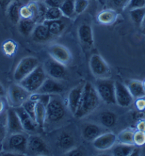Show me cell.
<instances>
[{
    "mask_svg": "<svg viewBox=\"0 0 145 156\" xmlns=\"http://www.w3.org/2000/svg\"><path fill=\"white\" fill-rule=\"evenodd\" d=\"M6 130L9 134L25 132L20 119L14 108H10L6 113Z\"/></svg>",
    "mask_w": 145,
    "mask_h": 156,
    "instance_id": "9a60e30c",
    "label": "cell"
},
{
    "mask_svg": "<svg viewBox=\"0 0 145 156\" xmlns=\"http://www.w3.org/2000/svg\"><path fill=\"white\" fill-rule=\"evenodd\" d=\"M17 114L20 119L22 124L23 129L25 132H34L35 131L38 126L35 121L29 115V114L25 111L23 107L15 108Z\"/></svg>",
    "mask_w": 145,
    "mask_h": 156,
    "instance_id": "ac0fdd59",
    "label": "cell"
},
{
    "mask_svg": "<svg viewBox=\"0 0 145 156\" xmlns=\"http://www.w3.org/2000/svg\"><path fill=\"white\" fill-rule=\"evenodd\" d=\"M135 106L140 111H143L145 109V96L141 98L137 99L135 101Z\"/></svg>",
    "mask_w": 145,
    "mask_h": 156,
    "instance_id": "b9f144b4",
    "label": "cell"
},
{
    "mask_svg": "<svg viewBox=\"0 0 145 156\" xmlns=\"http://www.w3.org/2000/svg\"><path fill=\"white\" fill-rule=\"evenodd\" d=\"M36 23L31 19H21L18 23V29L24 36H31L33 33Z\"/></svg>",
    "mask_w": 145,
    "mask_h": 156,
    "instance_id": "d4e9b609",
    "label": "cell"
},
{
    "mask_svg": "<svg viewBox=\"0 0 145 156\" xmlns=\"http://www.w3.org/2000/svg\"><path fill=\"white\" fill-rule=\"evenodd\" d=\"M4 109V101L2 99V97H0V114L2 113Z\"/></svg>",
    "mask_w": 145,
    "mask_h": 156,
    "instance_id": "681fc988",
    "label": "cell"
},
{
    "mask_svg": "<svg viewBox=\"0 0 145 156\" xmlns=\"http://www.w3.org/2000/svg\"><path fill=\"white\" fill-rule=\"evenodd\" d=\"M90 70L96 79H110L112 70L103 57L98 54H93L89 60Z\"/></svg>",
    "mask_w": 145,
    "mask_h": 156,
    "instance_id": "52a82bcc",
    "label": "cell"
},
{
    "mask_svg": "<svg viewBox=\"0 0 145 156\" xmlns=\"http://www.w3.org/2000/svg\"><path fill=\"white\" fill-rule=\"evenodd\" d=\"M66 154L68 155H82L83 154V153L81 150H79V149L73 148L68 150Z\"/></svg>",
    "mask_w": 145,
    "mask_h": 156,
    "instance_id": "f6af8a7d",
    "label": "cell"
},
{
    "mask_svg": "<svg viewBox=\"0 0 145 156\" xmlns=\"http://www.w3.org/2000/svg\"><path fill=\"white\" fill-rule=\"evenodd\" d=\"M45 23L48 27L50 34L52 36H58L60 35L66 29V23L64 21L60 19L52 21H44Z\"/></svg>",
    "mask_w": 145,
    "mask_h": 156,
    "instance_id": "cb8c5ba5",
    "label": "cell"
},
{
    "mask_svg": "<svg viewBox=\"0 0 145 156\" xmlns=\"http://www.w3.org/2000/svg\"><path fill=\"white\" fill-rule=\"evenodd\" d=\"M14 1V0H0V8L2 9L6 10L9 6Z\"/></svg>",
    "mask_w": 145,
    "mask_h": 156,
    "instance_id": "ee69618b",
    "label": "cell"
},
{
    "mask_svg": "<svg viewBox=\"0 0 145 156\" xmlns=\"http://www.w3.org/2000/svg\"><path fill=\"white\" fill-rule=\"evenodd\" d=\"M58 145L60 148L70 150L74 146V140L70 134L63 133L58 138Z\"/></svg>",
    "mask_w": 145,
    "mask_h": 156,
    "instance_id": "f546056e",
    "label": "cell"
},
{
    "mask_svg": "<svg viewBox=\"0 0 145 156\" xmlns=\"http://www.w3.org/2000/svg\"><path fill=\"white\" fill-rule=\"evenodd\" d=\"M36 101L29 99L24 103L22 107L25 111L29 114V115L35 121V109H36Z\"/></svg>",
    "mask_w": 145,
    "mask_h": 156,
    "instance_id": "e575fe53",
    "label": "cell"
},
{
    "mask_svg": "<svg viewBox=\"0 0 145 156\" xmlns=\"http://www.w3.org/2000/svg\"><path fill=\"white\" fill-rule=\"evenodd\" d=\"M60 9L64 16L67 18H72L75 14V0H65Z\"/></svg>",
    "mask_w": 145,
    "mask_h": 156,
    "instance_id": "4dcf8cb0",
    "label": "cell"
},
{
    "mask_svg": "<svg viewBox=\"0 0 145 156\" xmlns=\"http://www.w3.org/2000/svg\"><path fill=\"white\" fill-rule=\"evenodd\" d=\"M43 68L47 77L60 80L63 79L66 75V66L50 58L44 62Z\"/></svg>",
    "mask_w": 145,
    "mask_h": 156,
    "instance_id": "9c48e42d",
    "label": "cell"
},
{
    "mask_svg": "<svg viewBox=\"0 0 145 156\" xmlns=\"http://www.w3.org/2000/svg\"><path fill=\"white\" fill-rule=\"evenodd\" d=\"M16 50V45L12 41H8L4 43L3 51L6 55L12 56Z\"/></svg>",
    "mask_w": 145,
    "mask_h": 156,
    "instance_id": "74e56055",
    "label": "cell"
},
{
    "mask_svg": "<svg viewBox=\"0 0 145 156\" xmlns=\"http://www.w3.org/2000/svg\"><path fill=\"white\" fill-rule=\"evenodd\" d=\"M112 154L117 156L132 155L134 151L136 148L135 145L123 144L118 143L112 147Z\"/></svg>",
    "mask_w": 145,
    "mask_h": 156,
    "instance_id": "484cf974",
    "label": "cell"
},
{
    "mask_svg": "<svg viewBox=\"0 0 145 156\" xmlns=\"http://www.w3.org/2000/svg\"><path fill=\"white\" fill-rule=\"evenodd\" d=\"M20 16L21 19H33V13H32L31 9L28 6V5L21 6L20 9Z\"/></svg>",
    "mask_w": 145,
    "mask_h": 156,
    "instance_id": "ab89813d",
    "label": "cell"
},
{
    "mask_svg": "<svg viewBox=\"0 0 145 156\" xmlns=\"http://www.w3.org/2000/svg\"><path fill=\"white\" fill-rule=\"evenodd\" d=\"M46 107L40 101H36L35 109V121L38 127L43 128L46 123Z\"/></svg>",
    "mask_w": 145,
    "mask_h": 156,
    "instance_id": "4316f807",
    "label": "cell"
},
{
    "mask_svg": "<svg viewBox=\"0 0 145 156\" xmlns=\"http://www.w3.org/2000/svg\"><path fill=\"white\" fill-rule=\"evenodd\" d=\"M99 120L103 126L105 128H111L115 125L117 116L113 112L109 111L103 112L100 114Z\"/></svg>",
    "mask_w": 145,
    "mask_h": 156,
    "instance_id": "83f0119b",
    "label": "cell"
},
{
    "mask_svg": "<svg viewBox=\"0 0 145 156\" xmlns=\"http://www.w3.org/2000/svg\"><path fill=\"white\" fill-rule=\"evenodd\" d=\"M5 95V90H4V87L2 85V84L0 83V97H4Z\"/></svg>",
    "mask_w": 145,
    "mask_h": 156,
    "instance_id": "c3c4849f",
    "label": "cell"
},
{
    "mask_svg": "<svg viewBox=\"0 0 145 156\" xmlns=\"http://www.w3.org/2000/svg\"><path fill=\"white\" fill-rule=\"evenodd\" d=\"M129 14L134 23L140 27L145 16V7L129 10Z\"/></svg>",
    "mask_w": 145,
    "mask_h": 156,
    "instance_id": "1f68e13d",
    "label": "cell"
},
{
    "mask_svg": "<svg viewBox=\"0 0 145 156\" xmlns=\"http://www.w3.org/2000/svg\"><path fill=\"white\" fill-rule=\"evenodd\" d=\"M6 133H7L6 126H5L3 123H0V143H2L4 140Z\"/></svg>",
    "mask_w": 145,
    "mask_h": 156,
    "instance_id": "7bdbcfd3",
    "label": "cell"
},
{
    "mask_svg": "<svg viewBox=\"0 0 145 156\" xmlns=\"http://www.w3.org/2000/svg\"><path fill=\"white\" fill-rule=\"evenodd\" d=\"M30 94L28 91L19 83L11 84L8 89L7 100L11 107L18 108L22 107L24 103L29 99Z\"/></svg>",
    "mask_w": 145,
    "mask_h": 156,
    "instance_id": "8992f818",
    "label": "cell"
},
{
    "mask_svg": "<svg viewBox=\"0 0 145 156\" xmlns=\"http://www.w3.org/2000/svg\"><path fill=\"white\" fill-rule=\"evenodd\" d=\"M89 5V0H75V14H81L87 9Z\"/></svg>",
    "mask_w": 145,
    "mask_h": 156,
    "instance_id": "d590c367",
    "label": "cell"
},
{
    "mask_svg": "<svg viewBox=\"0 0 145 156\" xmlns=\"http://www.w3.org/2000/svg\"><path fill=\"white\" fill-rule=\"evenodd\" d=\"M143 86H144V90H145V80L143 82Z\"/></svg>",
    "mask_w": 145,
    "mask_h": 156,
    "instance_id": "f907efd6",
    "label": "cell"
},
{
    "mask_svg": "<svg viewBox=\"0 0 145 156\" xmlns=\"http://www.w3.org/2000/svg\"><path fill=\"white\" fill-rule=\"evenodd\" d=\"M65 114V107L59 94H51L49 102L46 106V121L51 123L58 122L62 120Z\"/></svg>",
    "mask_w": 145,
    "mask_h": 156,
    "instance_id": "277c9868",
    "label": "cell"
},
{
    "mask_svg": "<svg viewBox=\"0 0 145 156\" xmlns=\"http://www.w3.org/2000/svg\"><path fill=\"white\" fill-rule=\"evenodd\" d=\"M63 86L60 82H58V80L48 77L36 92L50 95L60 94L63 92Z\"/></svg>",
    "mask_w": 145,
    "mask_h": 156,
    "instance_id": "2e32d148",
    "label": "cell"
},
{
    "mask_svg": "<svg viewBox=\"0 0 145 156\" xmlns=\"http://www.w3.org/2000/svg\"><path fill=\"white\" fill-rule=\"evenodd\" d=\"M144 7L145 0H129V2L126 9L129 11L132 9H135Z\"/></svg>",
    "mask_w": 145,
    "mask_h": 156,
    "instance_id": "f35d334b",
    "label": "cell"
},
{
    "mask_svg": "<svg viewBox=\"0 0 145 156\" xmlns=\"http://www.w3.org/2000/svg\"><path fill=\"white\" fill-rule=\"evenodd\" d=\"M85 82H81L71 89L68 92V97H67V105L68 109L73 114V115L77 111L78 108L80 101H81L83 91L84 88Z\"/></svg>",
    "mask_w": 145,
    "mask_h": 156,
    "instance_id": "5bb4252c",
    "label": "cell"
},
{
    "mask_svg": "<svg viewBox=\"0 0 145 156\" xmlns=\"http://www.w3.org/2000/svg\"><path fill=\"white\" fill-rule=\"evenodd\" d=\"M140 30H141L142 34L145 36V16L143 19V21H142L141 25H140Z\"/></svg>",
    "mask_w": 145,
    "mask_h": 156,
    "instance_id": "7dc6e473",
    "label": "cell"
},
{
    "mask_svg": "<svg viewBox=\"0 0 145 156\" xmlns=\"http://www.w3.org/2000/svg\"><path fill=\"white\" fill-rule=\"evenodd\" d=\"M65 0H44V2L48 7L60 8Z\"/></svg>",
    "mask_w": 145,
    "mask_h": 156,
    "instance_id": "60d3db41",
    "label": "cell"
},
{
    "mask_svg": "<svg viewBox=\"0 0 145 156\" xmlns=\"http://www.w3.org/2000/svg\"><path fill=\"white\" fill-rule=\"evenodd\" d=\"M134 144L136 146H142L145 144V131H137L134 133Z\"/></svg>",
    "mask_w": 145,
    "mask_h": 156,
    "instance_id": "8d00e7d4",
    "label": "cell"
},
{
    "mask_svg": "<svg viewBox=\"0 0 145 156\" xmlns=\"http://www.w3.org/2000/svg\"><path fill=\"white\" fill-rule=\"evenodd\" d=\"M116 105L122 107H128L133 102L134 98L127 87L120 82H114Z\"/></svg>",
    "mask_w": 145,
    "mask_h": 156,
    "instance_id": "8fae6325",
    "label": "cell"
},
{
    "mask_svg": "<svg viewBox=\"0 0 145 156\" xmlns=\"http://www.w3.org/2000/svg\"><path fill=\"white\" fill-rule=\"evenodd\" d=\"M27 151L34 155L49 154L48 146L44 139L36 135H31L28 137Z\"/></svg>",
    "mask_w": 145,
    "mask_h": 156,
    "instance_id": "7c38bea8",
    "label": "cell"
},
{
    "mask_svg": "<svg viewBox=\"0 0 145 156\" xmlns=\"http://www.w3.org/2000/svg\"><path fill=\"white\" fill-rule=\"evenodd\" d=\"M95 88L100 99L107 105H116L114 82L110 79H97Z\"/></svg>",
    "mask_w": 145,
    "mask_h": 156,
    "instance_id": "3957f363",
    "label": "cell"
},
{
    "mask_svg": "<svg viewBox=\"0 0 145 156\" xmlns=\"http://www.w3.org/2000/svg\"><path fill=\"white\" fill-rule=\"evenodd\" d=\"M28 136L24 132L10 134L5 144V148L14 155L24 154L27 151Z\"/></svg>",
    "mask_w": 145,
    "mask_h": 156,
    "instance_id": "5b68a950",
    "label": "cell"
},
{
    "mask_svg": "<svg viewBox=\"0 0 145 156\" xmlns=\"http://www.w3.org/2000/svg\"><path fill=\"white\" fill-rule=\"evenodd\" d=\"M126 86L134 99H137L145 96V90L142 82L135 80H129Z\"/></svg>",
    "mask_w": 145,
    "mask_h": 156,
    "instance_id": "603a6c76",
    "label": "cell"
},
{
    "mask_svg": "<svg viewBox=\"0 0 145 156\" xmlns=\"http://www.w3.org/2000/svg\"><path fill=\"white\" fill-rule=\"evenodd\" d=\"M104 128L96 123H85L82 128V136L88 141H93L102 133H105V130Z\"/></svg>",
    "mask_w": 145,
    "mask_h": 156,
    "instance_id": "e0dca14e",
    "label": "cell"
},
{
    "mask_svg": "<svg viewBox=\"0 0 145 156\" xmlns=\"http://www.w3.org/2000/svg\"><path fill=\"white\" fill-rule=\"evenodd\" d=\"M78 36L81 43L86 46L91 47L94 44L93 32L91 26L88 23H82L78 29Z\"/></svg>",
    "mask_w": 145,
    "mask_h": 156,
    "instance_id": "d6986e66",
    "label": "cell"
},
{
    "mask_svg": "<svg viewBox=\"0 0 145 156\" xmlns=\"http://www.w3.org/2000/svg\"><path fill=\"white\" fill-rule=\"evenodd\" d=\"M137 131H145V121H140L137 125Z\"/></svg>",
    "mask_w": 145,
    "mask_h": 156,
    "instance_id": "bcb514c9",
    "label": "cell"
},
{
    "mask_svg": "<svg viewBox=\"0 0 145 156\" xmlns=\"http://www.w3.org/2000/svg\"><path fill=\"white\" fill-rule=\"evenodd\" d=\"M22 6V4L19 0H14L6 10L9 19L14 24H18L20 21V9Z\"/></svg>",
    "mask_w": 145,
    "mask_h": 156,
    "instance_id": "7402d4cb",
    "label": "cell"
},
{
    "mask_svg": "<svg viewBox=\"0 0 145 156\" xmlns=\"http://www.w3.org/2000/svg\"><path fill=\"white\" fill-rule=\"evenodd\" d=\"M63 16V14L60 8L48 7L45 14V21H52L60 19Z\"/></svg>",
    "mask_w": 145,
    "mask_h": 156,
    "instance_id": "836d02e7",
    "label": "cell"
},
{
    "mask_svg": "<svg viewBox=\"0 0 145 156\" xmlns=\"http://www.w3.org/2000/svg\"><path fill=\"white\" fill-rule=\"evenodd\" d=\"M31 36L34 41L39 43L46 42L52 36L47 26L44 23H36Z\"/></svg>",
    "mask_w": 145,
    "mask_h": 156,
    "instance_id": "ffe728a7",
    "label": "cell"
},
{
    "mask_svg": "<svg viewBox=\"0 0 145 156\" xmlns=\"http://www.w3.org/2000/svg\"><path fill=\"white\" fill-rule=\"evenodd\" d=\"M47 77H48L45 73L44 68L39 65L35 70L32 71L19 83L29 93L32 94L37 92Z\"/></svg>",
    "mask_w": 145,
    "mask_h": 156,
    "instance_id": "7a4b0ae2",
    "label": "cell"
},
{
    "mask_svg": "<svg viewBox=\"0 0 145 156\" xmlns=\"http://www.w3.org/2000/svg\"><path fill=\"white\" fill-rule=\"evenodd\" d=\"M39 66V61L33 56H27L23 58L17 65L14 73V79L17 83L29 75Z\"/></svg>",
    "mask_w": 145,
    "mask_h": 156,
    "instance_id": "ba28073f",
    "label": "cell"
},
{
    "mask_svg": "<svg viewBox=\"0 0 145 156\" xmlns=\"http://www.w3.org/2000/svg\"><path fill=\"white\" fill-rule=\"evenodd\" d=\"M100 101V99L94 85L90 82H85L78 108L73 116L77 119H83L88 116L98 107Z\"/></svg>",
    "mask_w": 145,
    "mask_h": 156,
    "instance_id": "6da1fadb",
    "label": "cell"
},
{
    "mask_svg": "<svg viewBox=\"0 0 145 156\" xmlns=\"http://www.w3.org/2000/svg\"><path fill=\"white\" fill-rule=\"evenodd\" d=\"M48 52L50 58H53L56 61L63 64L64 66H67L69 64L72 60V55L71 52L64 45L53 43L49 45L48 48Z\"/></svg>",
    "mask_w": 145,
    "mask_h": 156,
    "instance_id": "30bf717a",
    "label": "cell"
},
{
    "mask_svg": "<svg viewBox=\"0 0 145 156\" xmlns=\"http://www.w3.org/2000/svg\"><path fill=\"white\" fill-rule=\"evenodd\" d=\"M129 0H107V6L116 12H120L126 9Z\"/></svg>",
    "mask_w": 145,
    "mask_h": 156,
    "instance_id": "d6a6232c",
    "label": "cell"
},
{
    "mask_svg": "<svg viewBox=\"0 0 145 156\" xmlns=\"http://www.w3.org/2000/svg\"><path fill=\"white\" fill-rule=\"evenodd\" d=\"M134 133L135 131L132 129H127L123 130L117 136V141L120 144L135 145L133 140Z\"/></svg>",
    "mask_w": 145,
    "mask_h": 156,
    "instance_id": "f1b7e54d",
    "label": "cell"
},
{
    "mask_svg": "<svg viewBox=\"0 0 145 156\" xmlns=\"http://www.w3.org/2000/svg\"><path fill=\"white\" fill-rule=\"evenodd\" d=\"M118 16V12L112 9L107 8V9L101 11L97 14V19L98 22L101 24L109 26L115 22Z\"/></svg>",
    "mask_w": 145,
    "mask_h": 156,
    "instance_id": "44dd1931",
    "label": "cell"
},
{
    "mask_svg": "<svg viewBox=\"0 0 145 156\" xmlns=\"http://www.w3.org/2000/svg\"><path fill=\"white\" fill-rule=\"evenodd\" d=\"M117 142V135L112 132L102 133L92 141L93 147L97 151H105L111 149Z\"/></svg>",
    "mask_w": 145,
    "mask_h": 156,
    "instance_id": "4fadbf2b",
    "label": "cell"
}]
</instances>
